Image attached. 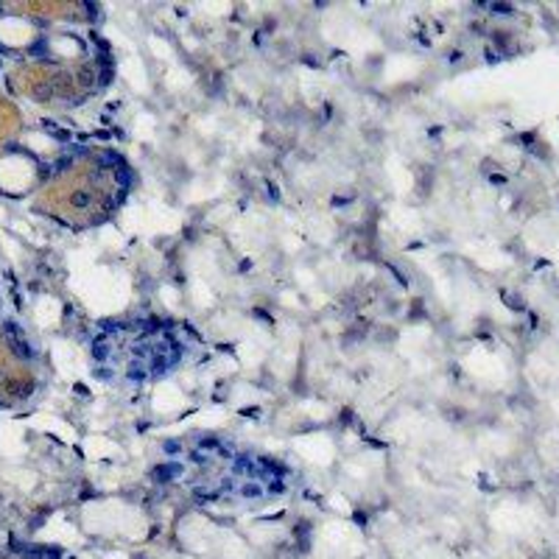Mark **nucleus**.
<instances>
[{
  "label": "nucleus",
  "instance_id": "nucleus-1",
  "mask_svg": "<svg viewBox=\"0 0 559 559\" xmlns=\"http://www.w3.org/2000/svg\"><path fill=\"white\" fill-rule=\"evenodd\" d=\"M134 185L132 166L112 148L62 159L39 193L37 210L68 227H96L118 213Z\"/></svg>",
  "mask_w": 559,
  "mask_h": 559
},
{
  "label": "nucleus",
  "instance_id": "nucleus-2",
  "mask_svg": "<svg viewBox=\"0 0 559 559\" xmlns=\"http://www.w3.org/2000/svg\"><path fill=\"white\" fill-rule=\"evenodd\" d=\"M185 353L188 344L182 331L159 319L112 322L93 342V361H98V367L140 386L174 372L185 361Z\"/></svg>",
  "mask_w": 559,
  "mask_h": 559
}]
</instances>
